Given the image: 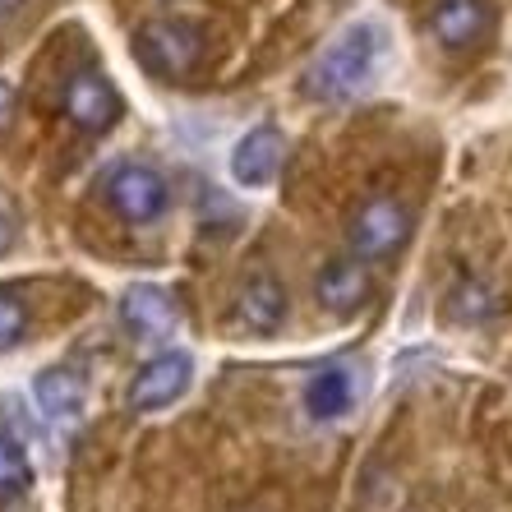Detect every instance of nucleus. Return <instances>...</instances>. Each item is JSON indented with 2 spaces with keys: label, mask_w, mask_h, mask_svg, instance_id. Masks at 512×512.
<instances>
[{
  "label": "nucleus",
  "mask_w": 512,
  "mask_h": 512,
  "mask_svg": "<svg viewBox=\"0 0 512 512\" xmlns=\"http://www.w3.org/2000/svg\"><path fill=\"white\" fill-rule=\"evenodd\" d=\"M120 319L134 337H171L180 328V310L176 300L162 291V286H130L120 296Z\"/></svg>",
  "instance_id": "obj_9"
},
{
  "label": "nucleus",
  "mask_w": 512,
  "mask_h": 512,
  "mask_svg": "<svg viewBox=\"0 0 512 512\" xmlns=\"http://www.w3.org/2000/svg\"><path fill=\"white\" fill-rule=\"evenodd\" d=\"M134 51H139L143 70L162 74V79H180L190 74L203 56V33L185 19H153L143 24L139 37H134Z\"/></svg>",
  "instance_id": "obj_3"
},
{
  "label": "nucleus",
  "mask_w": 512,
  "mask_h": 512,
  "mask_svg": "<svg viewBox=\"0 0 512 512\" xmlns=\"http://www.w3.org/2000/svg\"><path fill=\"white\" fill-rule=\"evenodd\" d=\"M374 60H379V33L370 24L346 28L333 47L310 65L305 97H314V102H346V97H356L360 88L370 84Z\"/></svg>",
  "instance_id": "obj_1"
},
{
  "label": "nucleus",
  "mask_w": 512,
  "mask_h": 512,
  "mask_svg": "<svg viewBox=\"0 0 512 512\" xmlns=\"http://www.w3.org/2000/svg\"><path fill=\"white\" fill-rule=\"evenodd\" d=\"M351 402H356V379L342 370V365H328V370H319L310 379V388H305V406H310L314 420H337L351 411Z\"/></svg>",
  "instance_id": "obj_13"
},
{
  "label": "nucleus",
  "mask_w": 512,
  "mask_h": 512,
  "mask_svg": "<svg viewBox=\"0 0 512 512\" xmlns=\"http://www.w3.org/2000/svg\"><path fill=\"white\" fill-rule=\"evenodd\" d=\"M370 291L374 282L360 259H328L319 268V277H314V296H319L323 310L333 314H356L370 300Z\"/></svg>",
  "instance_id": "obj_8"
},
{
  "label": "nucleus",
  "mask_w": 512,
  "mask_h": 512,
  "mask_svg": "<svg viewBox=\"0 0 512 512\" xmlns=\"http://www.w3.org/2000/svg\"><path fill=\"white\" fill-rule=\"evenodd\" d=\"M33 485V457L19 439L0 434V503H14Z\"/></svg>",
  "instance_id": "obj_14"
},
{
  "label": "nucleus",
  "mask_w": 512,
  "mask_h": 512,
  "mask_svg": "<svg viewBox=\"0 0 512 512\" xmlns=\"http://www.w3.org/2000/svg\"><path fill=\"white\" fill-rule=\"evenodd\" d=\"M10 240H14V227H10V222H5V217H0V254L10 250Z\"/></svg>",
  "instance_id": "obj_17"
},
{
  "label": "nucleus",
  "mask_w": 512,
  "mask_h": 512,
  "mask_svg": "<svg viewBox=\"0 0 512 512\" xmlns=\"http://www.w3.org/2000/svg\"><path fill=\"white\" fill-rule=\"evenodd\" d=\"M190 379H194V360L185 351H162V356H153L134 374L125 402H130V411H162L176 397H185Z\"/></svg>",
  "instance_id": "obj_5"
},
{
  "label": "nucleus",
  "mask_w": 512,
  "mask_h": 512,
  "mask_svg": "<svg viewBox=\"0 0 512 512\" xmlns=\"http://www.w3.org/2000/svg\"><path fill=\"white\" fill-rule=\"evenodd\" d=\"M19 5H24V0H0V19H5V14H14Z\"/></svg>",
  "instance_id": "obj_18"
},
{
  "label": "nucleus",
  "mask_w": 512,
  "mask_h": 512,
  "mask_svg": "<svg viewBox=\"0 0 512 512\" xmlns=\"http://www.w3.org/2000/svg\"><path fill=\"white\" fill-rule=\"evenodd\" d=\"M411 227H416L411 208L402 199L379 194V199H365L356 208L351 227H346V240H351L356 259H388V254H397L411 240Z\"/></svg>",
  "instance_id": "obj_2"
},
{
  "label": "nucleus",
  "mask_w": 512,
  "mask_h": 512,
  "mask_svg": "<svg viewBox=\"0 0 512 512\" xmlns=\"http://www.w3.org/2000/svg\"><path fill=\"white\" fill-rule=\"evenodd\" d=\"M236 319L245 323L250 333H259V337L277 333V328L286 323V286L277 282L273 273H254L250 282L240 286Z\"/></svg>",
  "instance_id": "obj_10"
},
{
  "label": "nucleus",
  "mask_w": 512,
  "mask_h": 512,
  "mask_svg": "<svg viewBox=\"0 0 512 512\" xmlns=\"http://www.w3.org/2000/svg\"><path fill=\"white\" fill-rule=\"evenodd\" d=\"M107 199L125 222L143 227V222H157L167 213V180L143 162H120L107 176Z\"/></svg>",
  "instance_id": "obj_4"
},
{
  "label": "nucleus",
  "mask_w": 512,
  "mask_h": 512,
  "mask_svg": "<svg viewBox=\"0 0 512 512\" xmlns=\"http://www.w3.org/2000/svg\"><path fill=\"white\" fill-rule=\"evenodd\" d=\"M33 393H37V406H42L56 425H74L79 411H84V383L70 370H42L33 383Z\"/></svg>",
  "instance_id": "obj_12"
},
{
  "label": "nucleus",
  "mask_w": 512,
  "mask_h": 512,
  "mask_svg": "<svg viewBox=\"0 0 512 512\" xmlns=\"http://www.w3.org/2000/svg\"><path fill=\"white\" fill-rule=\"evenodd\" d=\"M65 116L88 134H102L116 125L120 116V97L111 88V79L102 70H74L65 79Z\"/></svg>",
  "instance_id": "obj_6"
},
{
  "label": "nucleus",
  "mask_w": 512,
  "mask_h": 512,
  "mask_svg": "<svg viewBox=\"0 0 512 512\" xmlns=\"http://www.w3.org/2000/svg\"><path fill=\"white\" fill-rule=\"evenodd\" d=\"M28 337V310L24 300L14 296L10 286H0V351H14V346Z\"/></svg>",
  "instance_id": "obj_15"
},
{
  "label": "nucleus",
  "mask_w": 512,
  "mask_h": 512,
  "mask_svg": "<svg viewBox=\"0 0 512 512\" xmlns=\"http://www.w3.org/2000/svg\"><path fill=\"white\" fill-rule=\"evenodd\" d=\"M10 116H14V88L0 79V130L10 125Z\"/></svg>",
  "instance_id": "obj_16"
},
{
  "label": "nucleus",
  "mask_w": 512,
  "mask_h": 512,
  "mask_svg": "<svg viewBox=\"0 0 512 512\" xmlns=\"http://www.w3.org/2000/svg\"><path fill=\"white\" fill-rule=\"evenodd\" d=\"M286 143L282 134L273 130V125H254L245 139H240L236 157H231V176L245 185V190H254V185H268L277 171V162H282Z\"/></svg>",
  "instance_id": "obj_11"
},
{
  "label": "nucleus",
  "mask_w": 512,
  "mask_h": 512,
  "mask_svg": "<svg viewBox=\"0 0 512 512\" xmlns=\"http://www.w3.org/2000/svg\"><path fill=\"white\" fill-rule=\"evenodd\" d=\"M489 28H494V5L489 0H434V10H429V33L448 51L480 47Z\"/></svg>",
  "instance_id": "obj_7"
}]
</instances>
